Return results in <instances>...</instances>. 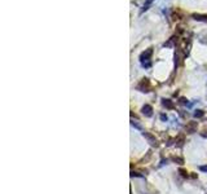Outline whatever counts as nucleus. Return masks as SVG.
I'll return each instance as SVG.
<instances>
[{
  "label": "nucleus",
  "instance_id": "nucleus-7",
  "mask_svg": "<svg viewBox=\"0 0 207 194\" xmlns=\"http://www.w3.org/2000/svg\"><path fill=\"white\" fill-rule=\"evenodd\" d=\"M162 103H163V106H166L167 109H173V103H172V101L171 100H163L162 101Z\"/></svg>",
  "mask_w": 207,
  "mask_h": 194
},
{
  "label": "nucleus",
  "instance_id": "nucleus-10",
  "mask_svg": "<svg viewBox=\"0 0 207 194\" xmlns=\"http://www.w3.org/2000/svg\"><path fill=\"white\" fill-rule=\"evenodd\" d=\"M152 1H153V0H146V3L144 4V8H142V12H144V10H146L147 8H149V5L152 4Z\"/></svg>",
  "mask_w": 207,
  "mask_h": 194
},
{
  "label": "nucleus",
  "instance_id": "nucleus-12",
  "mask_svg": "<svg viewBox=\"0 0 207 194\" xmlns=\"http://www.w3.org/2000/svg\"><path fill=\"white\" fill-rule=\"evenodd\" d=\"M199 170L203 171V172H207V164L206 166H201V167H199Z\"/></svg>",
  "mask_w": 207,
  "mask_h": 194
},
{
  "label": "nucleus",
  "instance_id": "nucleus-9",
  "mask_svg": "<svg viewBox=\"0 0 207 194\" xmlns=\"http://www.w3.org/2000/svg\"><path fill=\"white\" fill-rule=\"evenodd\" d=\"M172 160H173V162H177L179 164H183V163H184L183 158H179V157H172Z\"/></svg>",
  "mask_w": 207,
  "mask_h": 194
},
{
  "label": "nucleus",
  "instance_id": "nucleus-4",
  "mask_svg": "<svg viewBox=\"0 0 207 194\" xmlns=\"http://www.w3.org/2000/svg\"><path fill=\"white\" fill-rule=\"evenodd\" d=\"M142 114H144L145 116H152L153 114V107L150 105H145L144 107H142Z\"/></svg>",
  "mask_w": 207,
  "mask_h": 194
},
{
  "label": "nucleus",
  "instance_id": "nucleus-2",
  "mask_svg": "<svg viewBox=\"0 0 207 194\" xmlns=\"http://www.w3.org/2000/svg\"><path fill=\"white\" fill-rule=\"evenodd\" d=\"M137 88H139L141 92H149V88H150V83L147 79H142L141 83H140L139 85H137Z\"/></svg>",
  "mask_w": 207,
  "mask_h": 194
},
{
  "label": "nucleus",
  "instance_id": "nucleus-6",
  "mask_svg": "<svg viewBox=\"0 0 207 194\" xmlns=\"http://www.w3.org/2000/svg\"><path fill=\"white\" fill-rule=\"evenodd\" d=\"M191 17L197 21H207V14H193Z\"/></svg>",
  "mask_w": 207,
  "mask_h": 194
},
{
  "label": "nucleus",
  "instance_id": "nucleus-14",
  "mask_svg": "<svg viewBox=\"0 0 207 194\" xmlns=\"http://www.w3.org/2000/svg\"><path fill=\"white\" fill-rule=\"evenodd\" d=\"M160 119H162V120H167V116H166L164 114H162V115H160Z\"/></svg>",
  "mask_w": 207,
  "mask_h": 194
},
{
  "label": "nucleus",
  "instance_id": "nucleus-1",
  "mask_svg": "<svg viewBox=\"0 0 207 194\" xmlns=\"http://www.w3.org/2000/svg\"><path fill=\"white\" fill-rule=\"evenodd\" d=\"M152 53H153V49L149 48V49H146V51H145L141 56H140V61L142 62V65H144L145 67H149L150 66L149 58H150V56H152Z\"/></svg>",
  "mask_w": 207,
  "mask_h": 194
},
{
  "label": "nucleus",
  "instance_id": "nucleus-5",
  "mask_svg": "<svg viewBox=\"0 0 207 194\" xmlns=\"http://www.w3.org/2000/svg\"><path fill=\"white\" fill-rule=\"evenodd\" d=\"M195 129H197V122H190V123L186 124V131H188L189 133L195 132Z\"/></svg>",
  "mask_w": 207,
  "mask_h": 194
},
{
  "label": "nucleus",
  "instance_id": "nucleus-11",
  "mask_svg": "<svg viewBox=\"0 0 207 194\" xmlns=\"http://www.w3.org/2000/svg\"><path fill=\"white\" fill-rule=\"evenodd\" d=\"M179 172L181 173V176H183V177H188V172H186L185 170H183V168H180V170H179Z\"/></svg>",
  "mask_w": 207,
  "mask_h": 194
},
{
  "label": "nucleus",
  "instance_id": "nucleus-8",
  "mask_svg": "<svg viewBox=\"0 0 207 194\" xmlns=\"http://www.w3.org/2000/svg\"><path fill=\"white\" fill-rule=\"evenodd\" d=\"M203 115H204L203 110H197L195 113H194V116H195V118H202Z\"/></svg>",
  "mask_w": 207,
  "mask_h": 194
},
{
  "label": "nucleus",
  "instance_id": "nucleus-3",
  "mask_svg": "<svg viewBox=\"0 0 207 194\" xmlns=\"http://www.w3.org/2000/svg\"><path fill=\"white\" fill-rule=\"evenodd\" d=\"M144 137L150 142V144L153 145V146H157V145H158V142H157V140H155V137L152 136L150 133H144Z\"/></svg>",
  "mask_w": 207,
  "mask_h": 194
},
{
  "label": "nucleus",
  "instance_id": "nucleus-13",
  "mask_svg": "<svg viewBox=\"0 0 207 194\" xmlns=\"http://www.w3.org/2000/svg\"><path fill=\"white\" fill-rule=\"evenodd\" d=\"M186 102H188L186 98H180V103H186Z\"/></svg>",
  "mask_w": 207,
  "mask_h": 194
}]
</instances>
